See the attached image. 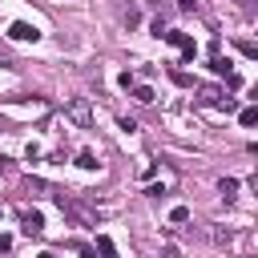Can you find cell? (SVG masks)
I'll return each instance as SVG.
<instances>
[{
	"instance_id": "2e32d148",
	"label": "cell",
	"mask_w": 258,
	"mask_h": 258,
	"mask_svg": "<svg viewBox=\"0 0 258 258\" xmlns=\"http://www.w3.org/2000/svg\"><path fill=\"white\" fill-rule=\"evenodd\" d=\"M8 61H12V57H8V49H0V64H8Z\"/></svg>"
},
{
	"instance_id": "52a82bcc",
	"label": "cell",
	"mask_w": 258,
	"mask_h": 258,
	"mask_svg": "<svg viewBox=\"0 0 258 258\" xmlns=\"http://www.w3.org/2000/svg\"><path fill=\"white\" fill-rule=\"evenodd\" d=\"M210 69H214L218 77H230V73H234V69H230V61H226V57H214V61H210Z\"/></svg>"
},
{
	"instance_id": "7c38bea8",
	"label": "cell",
	"mask_w": 258,
	"mask_h": 258,
	"mask_svg": "<svg viewBox=\"0 0 258 258\" xmlns=\"http://www.w3.org/2000/svg\"><path fill=\"white\" fill-rule=\"evenodd\" d=\"M77 166H81V170H97V157H93V153H77Z\"/></svg>"
},
{
	"instance_id": "e0dca14e",
	"label": "cell",
	"mask_w": 258,
	"mask_h": 258,
	"mask_svg": "<svg viewBox=\"0 0 258 258\" xmlns=\"http://www.w3.org/2000/svg\"><path fill=\"white\" fill-rule=\"evenodd\" d=\"M250 190H254V194H258V174H254V178H250Z\"/></svg>"
},
{
	"instance_id": "8992f818",
	"label": "cell",
	"mask_w": 258,
	"mask_h": 258,
	"mask_svg": "<svg viewBox=\"0 0 258 258\" xmlns=\"http://www.w3.org/2000/svg\"><path fill=\"white\" fill-rule=\"evenodd\" d=\"M97 254H101V258H113V254H117V250H113V238L97 234Z\"/></svg>"
},
{
	"instance_id": "5bb4252c",
	"label": "cell",
	"mask_w": 258,
	"mask_h": 258,
	"mask_svg": "<svg viewBox=\"0 0 258 258\" xmlns=\"http://www.w3.org/2000/svg\"><path fill=\"white\" fill-rule=\"evenodd\" d=\"M178 8L182 12H194V8H198V0H178Z\"/></svg>"
},
{
	"instance_id": "4fadbf2b",
	"label": "cell",
	"mask_w": 258,
	"mask_h": 258,
	"mask_svg": "<svg viewBox=\"0 0 258 258\" xmlns=\"http://www.w3.org/2000/svg\"><path fill=\"white\" fill-rule=\"evenodd\" d=\"M186 218H190L186 206H174V210H170V222H186Z\"/></svg>"
},
{
	"instance_id": "7a4b0ae2",
	"label": "cell",
	"mask_w": 258,
	"mask_h": 258,
	"mask_svg": "<svg viewBox=\"0 0 258 258\" xmlns=\"http://www.w3.org/2000/svg\"><path fill=\"white\" fill-rule=\"evenodd\" d=\"M20 230H24L28 238L41 234V230H45V214H41V210H24V214H20Z\"/></svg>"
},
{
	"instance_id": "6da1fadb",
	"label": "cell",
	"mask_w": 258,
	"mask_h": 258,
	"mask_svg": "<svg viewBox=\"0 0 258 258\" xmlns=\"http://www.w3.org/2000/svg\"><path fill=\"white\" fill-rule=\"evenodd\" d=\"M64 113H69L81 129H89L93 125V113H89V101H85V97H77V101H69V109H64Z\"/></svg>"
},
{
	"instance_id": "8fae6325",
	"label": "cell",
	"mask_w": 258,
	"mask_h": 258,
	"mask_svg": "<svg viewBox=\"0 0 258 258\" xmlns=\"http://www.w3.org/2000/svg\"><path fill=\"white\" fill-rule=\"evenodd\" d=\"M218 190L226 194V198H234V194H238V182H234V178H222V182H218Z\"/></svg>"
},
{
	"instance_id": "277c9868",
	"label": "cell",
	"mask_w": 258,
	"mask_h": 258,
	"mask_svg": "<svg viewBox=\"0 0 258 258\" xmlns=\"http://www.w3.org/2000/svg\"><path fill=\"white\" fill-rule=\"evenodd\" d=\"M8 37H12V41H37V37H41V32H37V28H32V24H24V20H16V24L8 28Z\"/></svg>"
},
{
	"instance_id": "ba28073f",
	"label": "cell",
	"mask_w": 258,
	"mask_h": 258,
	"mask_svg": "<svg viewBox=\"0 0 258 258\" xmlns=\"http://www.w3.org/2000/svg\"><path fill=\"white\" fill-rule=\"evenodd\" d=\"M238 53L250 57V61H258V41H238Z\"/></svg>"
},
{
	"instance_id": "5b68a950",
	"label": "cell",
	"mask_w": 258,
	"mask_h": 258,
	"mask_svg": "<svg viewBox=\"0 0 258 258\" xmlns=\"http://www.w3.org/2000/svg\"><path fill=\"white\" fill-rule=\"evenodd\" d=\"M238 121H242L246 129H258V105H250V109H242V113H238Z\"/></svg>"
},
{
	"instance_id": "ac0fdd59",
	"label": "cell",
	"mask_w": 258,
	"mask_h": 258,
	"mask_svg": "<svg viewBox=\"0 0 258 258\" xmlns=\"http://www.w3.org/2000/svg\"><path fill=\"white\" fill-rule=\"evenodd\" d=\"M37 258H53V254H49V250H45V254H37Z\"/></svg>"
},
{
	"instance_id": "9c48e42d",
	"label": "cell",
	"mask_w": 258,
	"mask_h": 258,
	"mask_svg": "<svg viewBox=\"0 0 258 258\" xmlns=\"http://www.w3.org/2000/svg\"><path fill=\"white\" fill-rule=\"evenodd\" d=\"M161 41H170V45H178V49H182L190 37H186V32H178V28H166V37H161Z\"/></svg>"
},
{
	"instance_id": "30bf717a",
	"label": "cell",
	"mask_w": 258,
	"mask_h": 258,
	"mask_svg": "<svg viewBox=\"0 0 258 258\" xmlns=\"http://www.w3.org/2000/svg\"><path fill=\"white\" fill-rule=\"evenodd\" d=\"M133 101L149 105V101H153V89H149V85H137V89H133Z\"/></svg>"
},
{
	"instance_id": "3957f363",
	"label": "cell",
	"mask_w": 258,
	"mask_h": 258,
	"mask_svg": "<svg viewBox=\"0 0 258 258\" xmlns=\"http://www.w3.org/2000/svg\"><path fill=\"white\" fill-rule=\"evenodd\" d=\"M4 113H8V117H41V113H49V105H45V101H28V105H4Z\"/></svg>"
},
{
	"instance_id": "9a60e30c",
	"label": "cell",
	"mask_w": 258,
	"mask_h": 258,
	"mask_svg": "<svg viewBox=\"0 0 258 258\" xmlns=\"http://www.w3.org/2000/svg\"><path fill=\"white\" fill-rule=\"evenodd\" d=\"M4 250H12V238H8V234H0V254H4Z\"/></svg>"
}]
</instances>
